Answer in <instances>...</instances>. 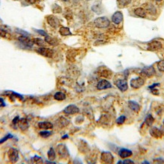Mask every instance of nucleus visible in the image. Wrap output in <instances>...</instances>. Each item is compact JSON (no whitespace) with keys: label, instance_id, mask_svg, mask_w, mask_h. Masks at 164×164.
I'll list each match as a JSON object with an SVG mask.
<instances>
[{"label":"nucleus","instance_id":"nucleus-1","mask_svg":"<svg viewBox=\"0 0 164 164\" xmlns=\"http://www.w3.org/2000/svg\"><path fill=\"white\" fill-rule=\"evenodd\" d=\"M95 26L98 28H106L110 25V21L106 17L97 18L94 21Z\"/></svg>","mask_w":164,"mask_h":164},{"label":"nucleus","instance_id":"nucleus-2","mask_svg":"<svg viewBox=\"0 0 164 164\" xmlns=\"http://www.w3.org/2000/svg\"><path fill=\"white\" fill-rule=\"evenodd\" d=\"M36 52L38 54L41 55L43 56L47 57V58H52L54 56V51L53 49H50V48L47 47H40L36 49Z\"/></svg>","mask_w":164,"mask_h":164},{"label":"nucleus","instance_id":"nucleus-3","mask_svg":"<svg viewBox=\"0 0 164 164\" xmlns=\"http://www.w3.org/2000/svg\"><path fill=\"white\" fill-rule=\"evenodd\" d=\"M56 151L58 152V156L62 159H65L68 157V151L65 144H60L56 147Z\"/></svg>","mask_w":164,"mask_h":164},{"label":"nucleus","instance_id":"nucleus-4","mask_svg":"<svg viewBox=\"0 0 164 164\" xmlns=\"http://www.w3.org/2000/svg\"><path fill=\"white\" fill-rule=\"evenodd\" d=\"M144 84V80L141 77H136V78H133L131 80L130 85L134 89H138L140 87H141Z\"/></svg>","mask_w":164,"mask_h":164},{"label":"nucleus","instance_id":"nucleus-5","mask_svg":"<svg viewBox=\"0 0 164 164\" xmlns=\"http://www.w3.org/2000/svg\"><path fill=\"white\" fill-rule=\"evenodd\" d=\"M8 156L9 160L11 163H16L18 160V151L17 149H15V148H11V149H9V151L8 152Z\"/></svg>","mask_w":164,"mask_h":164},{"label":"nucleus","instance_id":"nucleus-6","mask_svg":"<svg viewBox=\"0 0 164 164\" xmlns=\"http://www.w3.org/2000/svg\"><path fill=\"white\" fill-rule=\"evenodd\" d=\"M46 21H47L48 24L53 28H57L60 25L59 20L54 15H48L46 17Z\"/></svg>","mask_w":164,"mask_h":164},{"label":"nucleus","instance_id":"nucleus-7","mask_svg":"<svg viewBox=\"0 0 164 164\" xmlns=\"http://www.w3.org/2000/svg\"><path fill=\"white\" fill-rule=\"evenodd\" d=\"M116 87L120 90L121 91L125 92L128 90V82L126 79H119L115 82Z\"/></svg>","mask_w":164,"mask_h":164},{"label":"nucleus","instance_id":"nucleus-8","mask_svg":"<svg viewBox=\"0 0 164 164\" xmlns=\"http://www.w3.org/2000/svg\"><path fill=\"white\" fill-rule=\"evenodd\" d=\"M18 40L21 44H23V45L25 46H26V47H32L33 45L34 44V42H33V40H30L27 37L24 36V35L19 37Z\"/></svg>","mask_w":164,"mask_h":164},{"label":"nucleus","instance_id":"nucleus-9","mask_svg":"<svg viewBox=\"0 0 164 164\" xmlns=\"http://www.w3.org/2000/svg\"><path fill=\"white\" fill-rule=\"evenodd\" d=\"M141 73L142 75H144L146 76V77H151L154 75L156 72H155L153 66L151 65L147 66V67H144V68L141 70Z\"/></svg>","mask_w":164,"mask_h":164},{"label":"nucleus","instance_id":"nucleus-10","mask_svg":"<svg viewBox=\"0 0 164 164\" xmlns=\"http://www.w3.org/2000/svg\"><path fill=\"white\" fill-rule=\"evenodd\" d=\"M113 156L110 152H103L101 154V160L105 163H113Z\"/></svg>","mask_w":164,"mask_h":164},{"label":"nucleus","instance_id":"nucleus-11","mask_svg":"<svg viewBox=\"0 0 164 164\" xmlns=\"http://www.w3.org/2000/svg\"><path fill=\"white\" fill-rule=\"evenodd\" d=\"M111 87L112 84H110V82L105 79H103L99 81L98 83H97V85H96V88L100 90V91H101V90H106V89L108 88H111Z\"/></svg>","mask_w":164,"mask_h":164},{"label":"nucleus","instance_id":"nucleus-12","mask_svg":"<svg viewBox=\"0 0 164 164\" xmlns=\"http://www.w3.org/2000/svg\"><path fill=\"white\" fill-rule=\"evenodd\" d=\"M79 108L75 105H69L64 109V113L68 115H74L76 113H79Z\"/></svg>","mask_w":164,"mask_h":164},{"label":"nucleus","instance_id":"nucleus-13","mask_svg":"<svg viewBox=\"0 0 164 164\" xmlns=\"http://www.w3.org/2000/svg\"><path fill=\"white\" fill-rule=\"evenodd\" d=\"M123 20V15L121 11H116L112 16V21L115 25H119Z\"/></svg>","mask_w":164,"mask_h":164},{"label":"nucleus","instance_id":"nucleus-14","mask_svg":"<svg viewBox=\"0 0 164 164\" xmlns=\"http://www.w3.org/2000/svg\"><path fill=\"white\" fill-rule=\"evenodd\" d=\"M148 48L151 50H159V49H162V44H161L160 41H157V40H153V41L151 42L148 44Z\"/></svg>","mask_w":164,"mask_h":164},{"label":"nucleus","instance_id":"nucleus-15","mask_svg":"<svg viewBox=\"0 0 164 164\" xmlns=\"http://www.w3.org/2000/svg\"><path fill=\"white\" fill-rule=\"evenodd\" d=\"M150 134L155 138H160L163 135V132L159 128L153 127L150 129Z\"/></svg>","mask_w":164,"mask_h":164},{"label":"nucleus","instance_id":"nucleus-16","mask_svg":"<svg viewBox=\"0 0 164 164\" xmlns=\"http://www.w3.org/2000/svg\"><path fill=\"white\" fill-rule=\"evenodd\" d=\"M18 124L19 128H21L22 131L27 130L29 127L28 122H27V120L25 118H23V119H20V120L18 121Z\"/></svg>","mask_w":164,"mask_h":164},{"label":"nucleus","instance_id":"nucleus-17","mask_svg":"<svg viewBox=\"0 0 164 164\" xmlns=\"http://www.w3.org/2000/svg\"><path fill=\"white\" fill-rule=\"evenodd\" d=\"M99 75L100 76L103 77H105V78H109V77H111L112 75V72L109 69L106 68H101L100 72H99Z\"/></svg>","mask_w":164,"mask_h":164},{"label":"nucleus","instance_id":"nucleus-18","mask_svg":"<svg viewBox=\"0 0 164 164\" xmlns=\"http://www.w3.org/2000/svg\"><path fill=\"white\" fill-rule=\"evenodd\" d=\"M38 127L41 129L48 130V129H51L53 128V125L49 122H40L38 123Z\"/></svg>","mask_w":164,"mask_h":164},{"label":"nucleus","instance_id":"nucleus-19","mask_svg":"<svg viewBox=\"0 0 164 164\" xmlns=\"http://www.w3.org/2000/svg\"><path fill=\"white\" fill-rule=\"evenodd\" d=\"M119 157L121 158H127L128 157H131L132 155V152L130 151V150H128V149H121L119 152Z\"/></svg>","mask_w":164,"mask_h":164},{"label":"nucleus","instance_id":"nucleus-20","mask_svg":"<svg viewBox=\"0 0 164 164\" xmlns=\"http://www.w3.org/2000/svg\"><path fill=\"white\" fill-rule=\"evenodd\" d=\"M128 106H129V108L132 109V111L135 112V113H138V112H139L140 110L139 104L137 103L134 102V101H132V100L128 101Z\"/></svg>","mask_w":164,"mask_h":164},{"label":"nucleus","instance_id":"nucleus-21","mask_svg":"<svg viewBox=\"0 0 164 164\" xmlns=\"http://www.w3.org/2000/svg\"><path fill=\"white\" fill-rule=\"evenodd\" d=\"M45 41L46 44H49V45L51 46H57L58 44V41L56 39V38L52 37L49 36V35L45 37Z\"/></svg>","mask_w":164,"mask_h":164},{"label":"nucleus","instance_id":"nucleus-22","mask_svg":"<svg viewBox=\"0 0 164 164\" xmlns=\"http://www.w3.org/2000/svg\"><path fill=\"white\" fill-rule=\"evenodd\" d=\"M134 12L137 16H138V17L140 18H144L147 17L146 11L144 9V8H136V9L134 10Z\"/></svg>","mask_w":164,"mask_h":164},{"label":"nucleus","instance_id":"nucleus-23","mask_svg":"<svg viewBox=\"0 0 164 164\" xmlns=\"http://www.w3.org/2000/svg\"><path fill=\"white\" fill-rule=\"evenodd\" d=\"M56 123L59 127H65L66 125H68V123H69V121L68 119H66L65 118H64V117H61L57 120Z\"/></svg>","mask_w":164,"mask_h":164},{"label":"nucleus","instance_id":"nucleus-24","mask_svg":"<svg viewBox=\"0 0 164 164\" xmlns=\"http://www.w3.org/2000/svg\"><path fill=\"white\" fill-rule=\"evenodd\" d=\"M59 33L62 36H69V35H72V32L70 31L69 28L68 27H61L59 28Z\"/></svg>","mask_w":164,"mask_h":164},{"label":"nucleus","instance_id":"nucleus-25","mask_svg":"<svg viewBox=\"0 0 164 164\" xmlns=\"http://www.w3.org/2000/svg\"><path fill=\"white\" fill-rule=\"evenodd\" d=\"M33 42H34V44H36L38 46H40V47H44L46 46V41L44 40H42L40 38H35L33 40Z\"/></svg>","mask_w":164,"mask_h":164},{"label":"nucleus","instance_id":"nucleus-26","mask_svg":"<svg viewBox=\"0 0 164 164\" xmlns=\"http://www.w3.org/2000/svg\"><path fill=\"white\" fill-rule=\"evenodd\" d=\"M54 98H55V100H58V101H62V100H64L66 98V96L64 93L57 92L55 94Z\"/></svg>","mask_w":164,"mask_h":164},{"label":"nucleus","instance_id":"nucleus-27","mask_svg":"<svg viewBox=\"0 0 164 164\" xmlns=\"http://www.w3.org/2000/svg\"><path fill=\"white\" fill-rule=\"evenodd\" d=\"M146 11L150 12L151 14H155L156 12H157L156 8H155L152 4H147V6H146Z\"/></svg>","mask_w":164,"mask_h":164},{"label":"nucleus","instance_id":"nucleus-28","mask_svg":"<svg viewBox=\"0 0 164 164\" xmlns=\"http://www.w3.org/2000/svg\"><path fill=\"white\" fill-rule=\"evenodd\" d=\"M47 155H48V158H49V160H53L56 159V153H55V151L53 147H51V148L49 150Z\"/></svg>","mask_w":164,"mask_h":164},{"label":"nucleus","instance_id":"nucleus-29","mask_svg":"<svg viewBox=\"0 0 164 164\" xmlns=\"http://www.w3.org/2000/svg\"><path fill=\"white\" fill-rule=\"evenodd\" d=\"M153 122H154L153 117L151 115H147V116L146 117L145 119V123L147 126H151V125H153Z\"/></svg>","mask_w":164,"mask_h":164},{"label":"nucleus","instance_id":"nucleus-30","mask_svg":"<svg viewBox=\"0 0 164 164\" xmlns=\"http://www.w3.org/2000/svg\"><path fill=\"white\" fill-rule=\"evenodd\" d=\"M132 0H117V3L120 7H125L131 3Z\"/></svg>","mask_w":164,"mask_h":164},{"label":"nucleus","instance_id":"nucleus-31","mask_svg":"<svg viewBox=\"0 0 164 164\" xmlns=\"http://www.w3.org/2000/svg\"><path fill=\"white\" fill-rule=\"evenodd\" d=\"M31 162L34 163H42L43 160H42V158L38 156H34V157L31 158Z\"/></svg>","mask_w":164,"mask_h":164},{"label":"nucleus","instance_id":"nucleus-32","mask_svg":"<svg viewBox=\"0 0 164 164\" xmlns=\"http://www.w3.org/2000/svg\"><path fill=\"white\" fill-rule=\"evenodd\" d=\"M39 134H40V135L41 136L42 138H48V137L51 135L52 132H48V131H43V132H40Z\"/></svg>","mask_w":164,"mask_h":164},{"label":"nucleus","instance_id":"nucleus-33","mask_svg":"<svg viewBox=\"0 0 164 164\" xmlns=\"http://www.w3.org/2000/svg\"><path fill=\"white\" fill-rule=\"evenodd\" d=\"M157 68L159 71L164 72V60H161L157 63Z\"/></svg>","mask_w":164,"mask_h":164},{"label":"nucleus","instance_id":"nucleus-34","mask_svg":"<svg viewBox=\"0 0 164 164\" xmlns=\"http://www.w3.org/2000/svg\"><path fill=\"white\" fill-rule=\"evenodd\" d=\"M125 116L122 115V116H120L116 119V123L119 125H122L125 122Z\"/></svg>","mask_w":164,"mask_h":164},{"label":"nucleus","instance_id":"nucleus-35","mask_svg":"<svg viewBox=\"0 0 164 164\" xmlns=\"http://www.w3.org/2000/svg\"><path fill=\"white\" fill-rule=\"evenodd\" d=\"M12 138V135H11V134H8L7 135H6L4 138H2V139H0V144L2 143H4V142H6L7 140L10 139V138Z\"/></svg>","mask_w":164,"mask_h":164},{"label":"nucleus","instance_id":"nucleus-36","mask_svg":"<svg viewBox=\"0 0 164 164\" xmlns=\"http://www.w3.org/2000/svg\"><path fill=\"white\" fill-rule=\"evenodd\" d=\"M53 11H54V12H56V13H60L61 11H62V9H61V8L59 7V6L56 5L55 6H53Z\"/></svg>","mask_w":164,"mask_h":164},{"label":"nucleus","instance_id":"nucleus-37","mask_svg":"<svg viewBox=\"0 0 164 164\" xmlns=\"http://www.w3.org/2000/svg\"><path fill=\"white\" fill-rule=\"evenodd\" d=\"M36 31L38 33V34H40V35H41V36H44V37L48 36V34H46V33L45 31H44V30H37Z\"/></svg>","mask_w":164,"mask_h":164},{"label":"nucleus","instance_id":"nucleus-38","mask_svg":"<svg viewBox=\"0 0 164 164\" xmlns=\"http://www.w3.org/2000/svg\"><path fill=\"white\" fill-rule=\"evenodd\" d=\"M6 34H7V33H6V30L0 28V37H6Z\"/></svg>","mask_w":164,"mask_h":164},{"label":"nucleus","instance_id":"nucleus-39","mask_svg":"<svg viewBox=\"0 0 164 164\" xmlns=\"http://www.w3.org/2000/svg\"><path fill=\"white\" fill-rule=\"evenodd\" d=\"M5 106H6V103H5L3 99L0 97V107H3Z\"/></svg>","mask_w":164,"mask_h":164},{"label":"nucleus","instance_id":"nucleus-40","mask_svg":"<svg viewBox=\"0 0 164 164\" xmlns=\"http://www.w3.org/2000/svg\"><path fill=\"white\" fill-rule=\"evenodd\" d=\"M18 121H19V117L16 116L15 119H13V121H12V123H13L14 125H16L17 123H18Z\"/></svg>","mask_w":164,"mask_h":164},{"label":"nucleus","instance_id":"nucleus-41","mask_svg":"<svg viewBox=\"0 0 164 164\" xmlns=\"http://www.w3.org/2000/svg\"><path fill=\"white\" fill-rule=\"evenodd\" d=\"M25 1L29 4H34L37 0H25Z\"/></svg>","mask_w":164,"mask_h":164},{"label":"nucleus","instance_id":"nucleus-42","mask_svg":"<svg viewBox=\"0 0 164 164\" xmlns=\"http://www.w3.org/2000/svg\"><path fill=\"white\" fill-rule=\"evenodd\" d=\"M134 163V161L130 160H125L124 162H123V163Z\"/></svg>","mask_w":164,"mask_h":164},{"label":"nucleus","instance_id":"nucleus-43","mask_svg":"<svg viewBox=\"0 0 164 164\" xmlns=\"http://www.w3.org/2000/svg\"><path fill=\"white\" fill-rule=\"evenodd\" d=\"M68 138V135H65V136H63L62 138Z\"/></svg>","mask_w":164,"mask_h":164},{"label":"nucleus","instance_id":"nucleus-44","mask_svg":"<svg viewBox=\"0 0 164 164\" xmlns=\"http://www.w3.org/2000/svg\"><path fill=\"white\" fill-rule=\"evenodd\" d=\"M62 1H64V2H68V1H69V0H62Z\"/></svg>","mask_w":164,"mask_h":164},{"label":"nucleus","instance_id":"nucleus-45","mask_svg":"<svg viewBox=\"0 0 164 164\" xmlns=\"http://www.w3.org/2000/svg\"><path fill=\"white\" fill-rule=\"evenodd\" d=\"M156 1H157V2H161V1H163V0H156Z\"/></svg>","mask_w":164,"mask_h":164},{"label":"nucleus","instance_id":"nucleus-46","mask_svg":"<svg viewBox=\"0 0 164 164\" xmlns=\"http://www.w3.org/2000/svg\"><path fill=\"white\" fill-rule=\"evenodd\" d=\"M163 124H164V121H163Z\"/></svg>","mask_w":164,"mask_h":164},{"label":"nucleus","instance_id":"nucleus-47","mask_svg":"<svg viewBox=\"0 0 164 164\" xmlns=\"http://www.w3.org/2000/svg\"><path fill=\"white\" fill-rule=\"evenodd\" d=\"M87 1H89V0H87Z\"/></svg>","mask_w":164,"mask_h":164}]
</instances>
